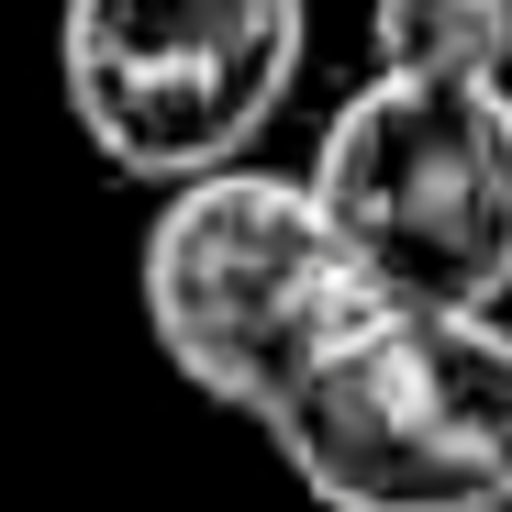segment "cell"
Returning <instances> with one entry per match:
<instances>
[{
    "label": "cell",
    "mask_w": 512,
    "mask_h": 512,
    "mask_svg": "<svg viewBox=\"0 0 512 512\" xmlns=\"http://www.w3.org/2000/svg\"><path fill=\"white\" fill-rule=\"evenodd\" d=\"M256 435L323 512H512V323L368 301Z\"/></svg>",
    "instance_id": "obj_1"
},
{
    "label": "cell",
    "mask_w": 512,
    "mask_h": 512,
    "mask_svg": "<svg viewBox=\"0 0 512 512\" xmlns=\"http://www.w3.org/2000/svg\"><path fill=\"white\" fill-rule=\"evenodd\" d=\"M368 312L346 234L323 223L312 179L290 167H212L179 179L145 223V334L201 401L268 423L279 390Z\"/></svg>",
    "instance_id": "obj_2"
},
{
    "label": "cell",
    "mask_w": 512,
    "mask_h": 512,
    "mask_svg": "<svg viewBox=\"0 0 512 512\" xmlns=\"http://www.w3.org/2000/svg\"><path fill=\"white\" fill-rule=\"evenodd\" d=\"M312 201L368 301H512V90L501 78H368L312 145Z\"/></svg>",
    "instance_id": "obj_3"
},
{
    "label": "cell",
    "mask_w": 512,
    "mask_h": 512,
    "mask_svg": "<svg viewBox=\"0 0 512 512\" xmlns=\"http://www.w3.org/2000/svg\"><path fill=\"white\" fill-rule=\"evenodd\" d=\"M312 45V0H67L56 90L123 179H212L256 156Z\"/></svg>",
    "instance_id": "obj_4"
},
{
    "label": "cell",
    "mask_w": 512,
    "mask_h": 512,
    "mask_svg": "<svg viewBox=\"0 0 512 512\" xmlns=\"http://www.w3.org/2000/svg\"><path fill=\"white\" fill-rule=\"evenodd\" d=\"M390 78H512V0H368Z\"/></svg>",
    "instance_id": "obj_5"
}]
</instances>
